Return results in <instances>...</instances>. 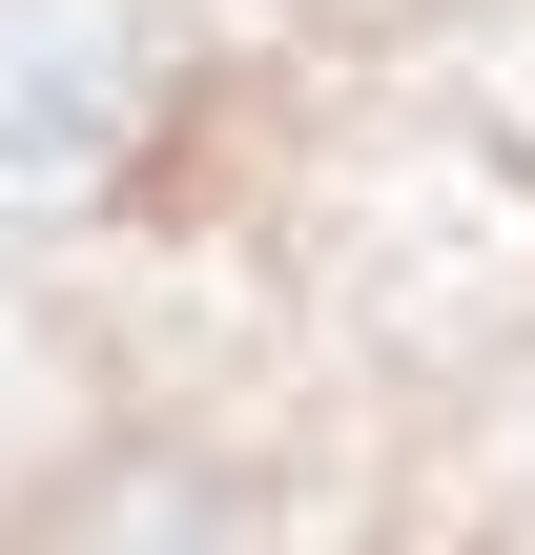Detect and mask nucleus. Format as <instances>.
I'll return each instance as SVG.
<instances>
[{
	"label": "nucleus",
	"mask_w": 535,
	"mask_h": 555,
	"mask_svg": "<svg viewBox=\"0 0 535 555\" xmlns=\"http://www.w3.org/2000/svg\"><path fill=\"white\" fill-rule=\"evenodd\" d=\"M144 144V21L124 0H0V227H82Z\"/></svg>",
	"instance_id": "nucleus-1"
}]
</instances>
